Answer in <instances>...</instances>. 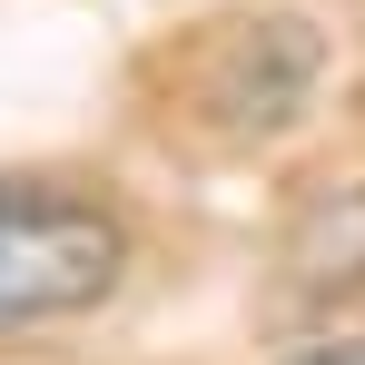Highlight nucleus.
<instances>
[{
    "instance_id": "nucleus-1",
    "label": "nucleus",
    "mask_w": 365,
    "mask_h": 365,
    "mask_svg": "<svg viewBox=\"0 0 365 365\" xmlns=\"http://www.w3.org/2000/svg\"><path fill=\"white\" fill-rule=\"evenodd\" d=\"M128 227L119 207L50 178H0V326H60L119 287Z\"/></svg>"
},
{
    "instance_id": "nucleus-2",
    "label": "nucleus",
    "mask_w": 365,
    "mask_h": 365,
    "mask_svg": "<svg viewBox=\"0 0 365 365\" xmlns=\"http://www.w3.org/2000/svg\"><path fill=\"white\" fill-rule=\"evenodd\" d=\"M287 365H365V346H306V356H287Z\"/></svg>"
}]
</instances>
